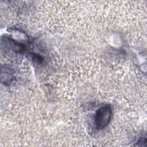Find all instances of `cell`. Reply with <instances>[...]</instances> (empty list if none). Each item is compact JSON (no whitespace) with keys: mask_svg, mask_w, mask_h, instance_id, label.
Wrapping results in <instances>:
<instances>
[{"mask_svg":"<svg viewBox=\"0 0 147 147\" xmlns=\"http://www.w3.org/2000/svg\"><path fill=\"white\" fill-rule=\"evenodd\" d=\"M112 110L110 106L105 105L100 107L95 115V125L98 130L106 127L110 123L112 117Z\"/></svg>","mask_w":147,"mask_h":147,"instance_id":"obj_1","label":"cell"},{"mask_svg":"<svg viewBox=\"0 0 147 147\" xmlns=\"http://www.w3.org/2000/svg\"><path fill=\"white\" fill-rule=\"evenodd\" d=\"M4 71V76H1L2 80L4 79V81L3 82L4 84L6 83H10L13 78V71L7 67H4V68L2 69Z\"/></svg>","mask_w":147,"mask_h":147,"instance_id":"obj_2","label":"cell"}]
</instances>
